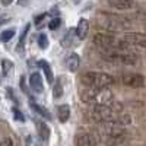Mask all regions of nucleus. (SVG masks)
Returning <instances> with one entry per match:
<instances>
[{"mask_svg": "<svg viewBox=\"0 0 146 146\" xmlns=\"http://www.w3.org/2000/svg\"><path fill=\"white\" fill-rule=\"evenodd\" d=\"M13 117H15V120H18V121H23V120H25L23 114L19 111L18 108H13Z\"/></svg>", "mask_w": 146, "mask_h": 146, "instance_id": "24", "label": "nucleus"}, {"mask_svg": "<svg viewBox=\"0 0 146 146\" xmlns=\"http://www.w3.org/2000/svg\"><path fill=\"white\" fill-rule=\"evenodd\" d=\"M121 80H123V83L126 86H130V88H142L145 85V78L142 75H136V73L124 75Z\"/></svg>", "mask_w": 146, "mask_h": 146, "instance_id": "7", "label": "nucleus"}, {"mask_svg": "<svg viewBox=\"0 0 146 146\" xmlns=\"http://www.w3.org/2000/svg\"><path fill=\"white\" fill-rule=\"evenodd\" d=\"M60 23H62V21H60V18H54V19H51L50 22H48V28L50 29H57L58 27H60Z\"/></svg>", "mask_w": 146, "mask_h": 146, "instance_id": "23", "label": "nucleus"}, {"mask_svg": "<svg viewBox=\"0 0 146 146\" xmlns=\"http://www.w3.org/2000/svg\"><path fill=\"white\" fill-rule=\"evenodd\" d=\"M31 107H32V110H34L36 114H40L41 117H44V118H47V120H51V114H50V111H48L47 108H44L42 105L35 104V102H31Z\"/></svg>", "mask_w": 146, "mask_h": 146, "instance_id": "15", "label": "nucleus"}, {"mask_svg": "<svg viewBox=\"0 0 146 146\" xmlns=\"http://www.w3.org/2000/svg\"><path fill=\"white\" fill-rule=\"evenodd\" d=\"M12 2H13V0H2V5H3V6H9Z\"/></svg>", "mask_w": 146, "mask_h": 146, "instance_id": "29", "label": "nucleus"}, {"mask_svg": "<svg viewBox=\"0 0 146 146\" xmlns=\"http://www.w3.org/2000/svg\"><path fill=\"white\" fill-rule=\"evenodd\" d=\"M38 45L42 48H47V45H48V38H47V35L45 34H41L40 36H38Z\"/></svg>", "mask_w": 146, "mask_h": 146, "instance_id": "22", "label": "nucleus"}, {"mask_svg": "<svg viewBox=\"0 0 146 146\" xmlns=\"http://www.w3.org/2000/svg\"><path fill=\"white\" fill-rule=\"evenodd\" d=\"M80 83L88 88H108L114 83V78L101 72H88L80 76Z\"/></svg>", "mask_w": 146, "mask_h": 146, "instance_id": "3", "label": "nucleus"}, {"mask_svg": "<svg viewBox=\"0 0 146 146\" xmlns=\"http://www.w3.org/2000/svg\"><path fill=\"white\" fill-rule=\"evenodd\" d=\"M92 42L98 48H101V50H111V48H118L120 40H117L115 36L110 35V34L100 32V34H95L94 35Z\"/></svg>", "mask_w": 146, "mask_h": 146, "instance_id": "5", "label": "nucleus"}, {"mask_svg": "<svg viewBox=\"0 0 146 146\" xmlns=\"http://www.w3.org/2000/svg\"><path fill=\"white\" fill-rule=\"evenodd\" d=\"M107 3L110 6H113L118 10H127L131 9L135 5V0H107Z\"/></svg>", "mask_w": 146, "mask_h": 146, "instance_id": "11", "label": "nucleus"}, {"mask_svg": "<svg viewBox=\"0 0 146 146\" xmlns=\"http://www.w3.org/2000/svg\"><path fill=\"white\" fill-rule=\"evenodd\" d=\"M80 100L86 104L92 105H110L114 101V95L108 88H88L82 86L80 92Z\"/></svg>", "mask_w": 146, "mask_h": 146, "instance_id": "1", "label": "nucleus"}, {"mask_svg": "<svg viewBox=\"0 0 146 146\" xmlns=\"http://www.w3.org/2000/svg\"><path fill=\"white\" fill-rule=\"evenodd\" d=\"M25 146H40V143H38V140H36L35 136L29 135V136H27V139H25Z\"/></svg>", "mask_w": 146, "mask_h": 146, "instance_id": "21", "label": "nucleus"}, {"mask_svg": "<svg viewBox=\"0 0 146 146\" xmlns=\"http://www.w3.org/2000/svg\"><path fill=\"white\" fill-rule=\"evenodd\" d=\"M88 31H89V21L88 19H80L79 23H78V27H76V29H75L76 36L79 40H83L85 36L88 35Z\"/></svg>", "mask_w": 146, "mask_h": 146, "instance_id": "12", "label": "nucleus"}, {"mask_svg": "<svg viewBox=\"0 0 146 146\" xmlns=\"http://www.w3.org/2000/svg\"><path fill=\"white\" fill-rule=\"evenodd\" d=\"M79 64H80V58L76 53H72L67 58H66V66L70 72H76L79 69Z\"/></svg>", "mask_w": 146, "mask_h": 146, "instance_id": "13", "label": "nucleus"}, {"mask_svg": "<svg viewBox=\"0 0 146 146\" xmlns=\"http://www.w3.org/2000/svg\"><path fill=\"white\" fill-rule=\"evenodd\" d=\"M57 117L60 123H66L70 117V107L63 104V105H58L57 107Z\"/></svg>", "mask_w": 146, "mask_h": 146, "instance_id": "14", "label": "nucleus"}, {"mask_svg": "<svg viewBox=\"0 0 146 146\" xmlns=\"http://www.w3.org/2000/svg\"><path fill=\"white\" fill-rule=\"evenodd\" d=\"M101 56L105 62L110 63H117V64H127V66H135L139 62V56L131 53L118 50V48H111V50H101Z\"/></svg>", "mask_w": 146, "mask_h": 146, "instance_id": "2", "label": "nucleus"}, {"mask_svg": "<svg viewBox=\"0 0 146 146\" xmlns=\"http://www.w3.org/2000/svg\"><path fill=\"white\" fill-rule=\"evenodd\" d=\"M12 67H13V63H12L10 60H7V58H3V60H2V70H3L5 75H7L9 70H10Z\"/></svg>", "mask_w": 146, "mask_h": 146, "instance_id": "20", "label": "nucleus"}, {"mask_svg": "<svg viewBox=\"0 0 146 146\" xmlns=\"http://www.w3.org/2000/svg\"><path fill=\"white\" fill-rule=\"evenodd\" d=\"M95 145H96V140L89 133L80 131L75 136V146H95Z\"/></svg>", "mask_w": 146, "mask_h": 146, "instance_id": "8", "label": "nucleus"}, {"mask_svg": "<svg viewBox=\"0 0 146 146\" xmlns=\"http://www.w3.org/2000/svg\"><path fill=\"white\" fill-rule=\"evenodd\" d=\"M96 23L100 25V28H104L108 31H120V29L130 28V22L126 18L115 16L113 13H105V12H101L98 15Z\"/></svg>", "mask_w": 146, "mask_h": 146, "instance_id": "4", "label": "nucleus"}, {"mask_svg": "<svg viewBox=\"0 0 146 146\" xmlns=\"http://www.w3.org/2000/svg\"><path fill=\"white\" fill-rule=\"evenodd\" d=\"M35 126H36V131H38L40 139L44 140V142H48V139H50V135H51L50 127H48L44 121H41V120H36V121H35Z\"/></svg>", "mask_w": 146, "mask_h": 146, "instance_id": "9", "label": "nucleus"}, {"mask_svg": "<svg viewBox=\"0 0 146 146\" xmlns=\"http://www.w3.org/2000/svg\"><path fill=\"white\" fill-rule=\"evenodd\" d=\"M53 96H54V98H60V96H63V85H62V80H56L54 82Z\"/></svg>", "mask_w": 146, "mask_h": 146, "instance_id": "18", "label": "nucleus"}, {"mask_svg": "<svg viewBox=\"0 0 146 146\" xmlns=\"http://www.w3.org/2000/svg\"><path fill=\"white\" fill-rule=\"evenodd\" d=\"M38 64H40V67L42 69V72L45 73V78H47V80L51 83V82L54 80V76H53V70H51L50 64H48V63L45 62V60H40Z\"/></svg>", "mask_w": 146, "mask_h": 146, "instance_id": "16", "label": "nucleus"}, {"mask_svg": "<svg viewBox=\"0 0 146 146\" xmlns=\"http://www.w3.org/2000/svg\"><path fill=\"white\" fill-rule=\"evenodd\" d=\"M139 15H140V18L146 19V6H143V7L139 10Z\"/></svg>", "mask_w": 146, "mask_h": 146, "instance_id": "27", "label": "nucleus"}, {"mask_svg": "<svg viewBox=\"0 0 146 146\" xmlns=\"http://www.w3.org/2000/svg\"><path fill=\"white\" fill-rule=\"evenodd\" d=\"M75 35H76L75 31H73V29H69L67 34L64 35V38L62 40V47H64V48L70 47V45L73 44V36H75Z\"/></svg>", "mask_w": 146, "mask_h": 146, "instance_id": "17", "label": "nucleus"}, {"mask_svg": "<svg viewBox=\"0 0 146 146\" xmlns=\"http://www.w3.org/2000/svg\"><path fill=\"white\" fill-rule=\"evenodd\" d=\"M45 16H47V13H41L40 16H36V18H35V23H36V25H40V23L42 22V19H44Z\"/></svg>", "mask_w": 146, "mask_h": 146, "instance_id": "26", "label": "nucleus"}, {"mask_svg": "<svg viewBox=\"0 0 146 146\" xmlns=\"http://www.w3.org/2000/svg\"><path fill=\"white\" fill-rule=\"evenodd\" d=\"M13 35H15L13 29H5L2 34H0V41H2V42H7V41H10L12 38H13Z\"/></svg>", "mask_w": 146, "mask_h": 146, "instance_id": "19", "label": "nucleus"}, {"mask_svg": "<svg viewBox=\"0 0 146 146\" xmlns=\"http://www.w3.org/2000/svg\"><path fill=\"white\" fill-rule=\"evenodd\" d=\"M0 146H13V143H12L10 137H5V139L0 140Z\"/></svg>", "mask_w": 146, "mask_h": 146, "instance_id": "25", "label": "nucleus"}, {"mask_svg": "<svg viewBox=\"0 0 146 146\" xmlns=\"http://www.w3.org/2000/svg\"><path fill=\"white\" fill-rule=\"evenodd\" d=\"M123 40L126 42L131 44L135 48H142V50H146V34H140V32L126 34L123 36Z\"/></svg>", "mask_w": 146, "mask_h": 146, "instance_id": "6", "label": "nucleus"}, {"mask_svg": "<svg viewBox=\"0 0 146 146\" xmlns=\"http://www.w3.org/2000/svg\"><path fill=\"white\" fill-rule=\"evenodd\" d=\"M0 23H2V19H0Z\"/></svg>", "mask_w": 146, "mask_h": 146, "instance_id": "30", "label": "nucleus"}, {"mask_svg": "<svg viewBox=\"0 0 146 146\" xmlns=\"http://www.w3.org/2000/svg\"><path fill=\"white\" fill-rule=\"evenodd\" d=\"M29 85L35 92L41 94L44 91V83H42V78H41L40 73H32V75L29 76Z\"/></svg>", "mask_w": 146, "mask_h": 146, "instance_id": "10", "label": "nucleus"}, {"mask_svg": "<svg viewBox=\"0 0 146 146\" xmlns=\"http://www.w3.org/2000/svg\"><path fill=\"white\" fill-rule=\"evenodd\" d=\"M18 3H19L21 6H28V5L31 3V0H18Z\"/></svg>", "mask_w": 146, "mask_h": 146, "instance_id": "28", "label": "nucleus"}]
</instances>
